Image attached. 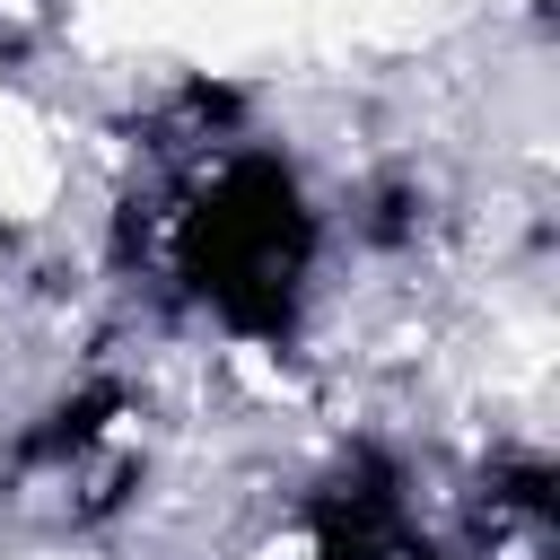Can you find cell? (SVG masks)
Wrapping results in <instances>:
<instances>
[{"label":"cell","instance_id":"obj_1","mask_svg":"<svg viewBox=\"0 0 560 560\" xmlns=\"http://www.w3.org/2000/svg\"><path fill=\"white\" fill-rule=\"evenodd\" d=\"M166 262L236 332H280L298 315L306 262H315V219H306L298 175L280 158L228 149L219 166H201L175 192V210H166Z\"/></svg>","mask_w":560,"mask_h":560},{"label":"cell","instance_id":"obj_3","mask_svg":"<svg viewBox=\"0 0 560 560\" xmlns=\"http://www.w3.org/2000/svg\"><path fill=\"white\" fill-rule=\"evenodd\" d=\"M472 542H481V560H560V508H551V472H542V464H499V472L481 481Z\"/></svg>","mask_w":560,"mask_h":560},{"label":"cell","instance_id":"obj_2","mask_svg":"<svg viewBox=\"0 0 560 560\" xmlns=\"http://www.w3.org/2000/svg\"><path fill=\"white\" fill-rule=\"evenodd\" d=\"M131 472H140V455H131V438H122V394H105V385L79 394V402H61V411L18 446V490H26L35 508L70 516V525L122 508Z\"/></svg>","mask_w":560,"mask_h":560}]
</instances>
